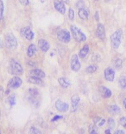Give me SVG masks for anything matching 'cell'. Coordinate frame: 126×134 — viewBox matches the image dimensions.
Listing matches in <instances>:
<instances>
[{"label":"cell","instance_id":"f35d334b","mask_svg":"<svg viewBox=\"0 0 126 134\" xmlns=\"http://www.w3.org/2000/svg\"><path fill=\"white\" fill-rule=\"evenodd\" d=\"M105 121H105L104 119H101L100 121L98 123V127H102V126L105 123Z\"/></svg>","mask_w":126,"mask_h":134},{"label":"cell","instance_id":"60d3db41","mask_svg":"<svg viewBox=\"0 0 126 134\" xmlns=\"http://www.w3.org/2000/svg\"><path fill=\"white\" fill-rule=\"evenodd\" d=\"M28 65H31V66H35V65H36L35 63L31 62V61H29V62H28Z\"/></svg>","mask_w":126,"mask_h":134},{"label":"cell","instance_id":"52a82bcc","mask_svg":"<svg viewBox=\"0 0 126 134\" xmlns=\"http://www.w3.org/2000/svg\"><path fill=\"white\" fill-rule=\"evenodd\" d=\"M20 35L24 39L27 40L29 41H31L35 38V34L31 30L29 27H24L20 29Z\"/></svg>","mask_w":126,"mask_h":134},{"label":"cell","instance_id":"ffe728a7","mask_svg":"<svg viewBox=\"0 0 126 134\" xmlns=\"http://www.w3.org/2000/svg\"><path fill=\"white\" fill-rule=\"evenodd\" d=\"M88 52H89V46H88L87 44L84 45L83 47L81 49V50L79 51V57L82 58V59L85 58L87 55Z\"/></svg>","mask_w":126,"mask_h":134},{"label":"cell","instance_id":"7402d4cb","mask_svg":"<svg viewBox=\"0 0 126 134\" xmlns=\"http://www.w3.org/2000/svg\"><path fill=\"white\" fill-rule=\"evenodd\" d=\"M108 111H109V113H111V114L117 115V114H119V113L120 112V107L116 106V105L109 106L108 107Z\"/></svg>","mask_w":126,"mask_h":134},{"label":"cell","instance_id":"f907efd6","mask_svg":"<svg viewBox=\"0 0 126 134\" xmlns=\"http://www.w3.org/2000/svg\"><path fill=\"white\" fill-rule=\"evenodd\" d=\"M0 133H1V131H0Z\"/></svg>","mask_w":126,"mask_h":134},{"label":"cell","instance_id":"9a60e30c","mask_svg":"<svg viewBox=\"0 0 126 134\" xmlns=\"http://www.w3.org/2000/svg\"><path fill=\"white\" fill-rule=\"evenodd\" d=\"M99 92H100L101 96H102L103 98H109L112 96L111 91L109 90L108 88L105 87V86H100L99 87Z\"/></svg>","mask_w":126,"mask_h":134},{"label":"cell","instance_id":"7bdbcfd3","mask_svg":"<svg viewBox=\"0 0 126 134\" xmlns=\"http://www.w3.org/2000/svg\"><path fill=\"white\" fill-rule=\"evenodd\" d=\"M123 105H124V109L126 110V97H125V98H124V100H123Z\"/></svg>","mask_w":126,"mask_h":134},{"label":"cell","instance_id":"e575fe53","mask_svg":"<svg viewBox=\"0 0 126 134\" xmlns=\"http://www.w3.org/2000/svg\"><path fill=\"white\" fill-rule=\"evenodd\" d=\"M68 17L71 20H73L74 19V10L72 8H69V14H68Z\"/></svg>","mask_w":126,"mask_h":134},{"label":"cell","instance_id":"277c9868","mask_svg":"<svg viewBox=\"0 0 126 134\" xmlns=\"http://www.w3.org/2000/svg\"><path fill=\"white\" fill-rule=\"evenodd\" d=\"M70 29L71 34H72V37L74 38L75 40H77V42H82L87 40L86 35L77 27H76L75 25H71Z\"/></svg>","mask_w":126,"mask_h":134},{"label":"cell","instance_id":"6da1fadb","mask_svg":"<svg viewBox=\"0 0 126 134\" xmlns=\"http://www.w3.org/2000/svg\"><path fill=\"white\" fill-rule=\"evenodd\" d=\"M8 72L11 75H19L23 74V67L21 64L17 61L14 59H11L8 63Z\"/></svg>","mask_w":126,"mask_h":134},{"label":"cell","instance_id":"bcb514c9","mask_svg":"<svg viewBox=\"0 0 126 134\" xmlns=\"http://www.w3.org/2000/svg\"><path fill=\"white\" fill-rule=\"evenodd\" d=\"M9 89H8V90H7L6 91H5V95H8V93H9Z\"/></svg>","mask_w":126,"mask_h":134},{"label":"cell","instance_id":"44dd1931","mask_svg":"<svg viewBox=\"0 0 126 134\" xmlns=\"http://www.w3.org/2000/svg\"><path fill=\"white\" fill-rule=\"evenodd\" d=\"M28 81H29V83L35 84V85H41V84H42L41 78L36 77V76H33V75H31V76L28 79Z\"/></svg>","mask_w":126,"mask_h":134},{"label":"cell","instance_id":"f546056e","mask_svg":"<svg viewBox=\"0 0 126 134\" xmlns=\"http://www.w3.org/2000/svg\"><path fill=\"white\" fill-rule=\"evenodd\" d=\"M108 128L113 129L115 127V121L113 118H108Z\"/></svg>","mask_w":126,"mask_h":134},{"label":"cell","instance_id":"7c38bea8","mask_svg":"<svg viewBox=\"0 0 126 134\" xmlns=\"http://www.w3.org/2000/svg\"><path fill=\"white\" fill-rule=\"evenodd\" d=\"M38 47L40 48V49L42 52H47L48 49H50V44L48 43V41L45 39H40L38 40Z\"/></svg>","mask_w":126,"mask_h":134},{"label":"cell","instance_id":"7dc6e473","mask_svg":"<svg viewBox=\"0 0 126 134\" xmlns=\"http://www.w3.org/2000/svg\"><path fill=\"white\" fill-rule=\"evenodd\" d=\"M61 1H62V2H64V3H69L68 0H61Z\"/></svg>","mask_w":126,"mask_h":134},{"label":"cell","instance_id":"ac0fdd59","mask_svg":"<svg viewBox=\"0 0 126 134\" xmlns=\"http://www.w3.org/2000/svg\"><path fill=\"white\" fill-rule=\"evenodd\" d=\"M58 82L60 84V86L62 88H67L71 86V82L68 79H66L65 77H61L58 79Z\"/></svg>","mask_w":126,"mask_h":134},{"label":"cell","instance_id":"74e56055","mask_svg":"<svg viewBox=\"0 0 126 134\" xmlns=\"http://www.w3.org/2000/svg\"><path fill=\"white\" fill-rule=\"evenodd\" d=\"M4 95H5V91H3V87L0 86V99H2Z\"/></svg>","mask_w":126,"mask_h":134},{"label":"cell","instance_id":"cb8c5ba5","mask_svg":"<svg viewBox=\"0 0 126 134\" xmlns=\"http://www.w3.org/2000/svg\"><path fill=\"white\" fill-rule=\"evenodd\" d=\"M119 85L120 86L121 89H126V77L124 76H121L119 80Z\"/></svg>","mask_w":126,"mask_h":134},{"label":"cell","instance_id":"30bf717a","mask_svg":"<svg viewBox=\"0 0 126 134\" xmlns=\"http://www.w3.org/2000/svg\"><path fill=\"white\" fill-rule=\"evenodd\" d=\"M54 7L56 10L60 13L61 14H64L66 13L65 3L61 0H54Z\"/></svg>","mask_w":126,"mask_h":134},{"label":"cell","instance_id":"4316f807","mask_svg":"<svg viewBox=\"0 0 126 134\" xmlns=\"http://www.w3.org/2000/svg\"><path fill=\"white\" fill-rule=\"evenodd\" d=\"M29 102H30L34 107H35V108H37L38 107H39V102L38 100H36L35 98L33 97V96H29Z\"/></svg>","mask_w":126,"mask_h":134},{"label":"cell","instance_id":"83f0119b","mask_svg":"<svg viewBox=\"0 0 126 134\" xmlns=\"http://www.w3.org/2000/svg\"><path fill=\"white\" fill-rule=\"evenodd\" d=\"M3 12H4V4L3 0H0V21L3 19Z\"/></svg>","mask_w":126,"mask_h":134},{"label":"cell","instance_id":"4dcf8cb0","mask_svg":"<svg viewBox=\"0 0 126 134\" xmlns=\"http://www.w3.org/2000/svg\"><path fill=\"white\" fill-rule=\"evenodd\" d=\"M29 133H32V134H40V133H41V132H40V130H39V129H37L36 127H31L30 129L29 130Z\"/></svg>","mask_w":126,"mask_h":134},{"label":"cell","instance_id":"f1b7e54d","mask_svg":"<svg viewBox=\"0 0 126 134\" xmlns=\"http://www.w3.org/2000/svg\"><path fill=\"white\" fill-rule=\"evenodd\" d=\"M92 61H93V62H99L101 61V57L98 54H92Z\"/></svg>","mask_w":126,"mask_h":134},{"label":"cell","instance_id":"4fadbf2b","mask_svg":"<svg viewBox=\"0 0 126 134\" xmlns=\"http://www.w3.org/2000/svg\"><path fill=\"white\" fill-rule=\"evenodd\" d=\"M79 102H80V97H79L77 95H74L73 96H71V112L77 111Z\"/></svg>","mask_w":126,"mask_h":134},{"label":"cell","instance_id":"9c48e42d","mask_svg":"<svg viewBox=\"0 0 126 134\" xmlns=\"http://www.w3.org/2000/svg\"><path fill=\"white\" fill-rule=\"evenodd\" d=\"M55 107H56L57 111L61 112H66L69 109V105L66 102H62L61 100H57L55 103Z\"/></svg>","mask_w":126,"mask_h":134},{"label":"cell","instance_id":"5b68a950","mask_svg":"<svg viewBox=\"0 0 126 134\" xmlns=\"http://www.w3.org/2000/svg\"><path fill=\"white\" fill-rule=\"evenodd\" d=\"M22 85V80L19 76H14L9 80V81L8 82L7 87L9 90H15L19 88Z\"/></svg>","mask_w":126,"mask_h":134},{"label":"cell","instance_id":"1f68e13d","mask_svg":"<svg viewBox=\"0 0 126 134\" xmlns=\"http://www.w3.org/2000/svg\"><path fill=\"white\" fill-rule=\"evenodd\" d=\"M29 94L30 96H33V97H35V96L39 94V92L36 89H29Z\"/></svg>","mask_w":126,"mask_h":134},{"label":"cell","instance_id":"3957f363","mask_svg":"<svg viewBox=\"0 0 126 134\" xmlns=\"http://www.w3.org/2000/svg\"><path fill=\"white\" fill-rule=\"evenodd\" d=\"M4 40H5V44H6L8 49H15L17 48L18 42H17V39L15 38V36L13 35L12 33H8L5 35Z\"/></svg>","mask_w":126,"mask_h":134},{"label":"cell","instance_id":"7a4b0ae2","mask_svg":"<svg viewBox=\"0 0 126 134\" xmlns=\"http://www.w3.org/2000/svg\"><path fill=\"white\" fill-rule=\"evenodd\" d=\"M121 39H122V29H118L110 36L111 45L114 49H117L119 47V45L121 44Z\"/></svg>","mask_w":126,"mask_h":134},{"label":"cell","instance_id":"ba28073f","mask_svg":"<svg viewBox=\"0 0 126 134\" xmlns=\"http://www.w3.org/2000/svg\"><path fill=\"white\" fill-rule=\"evenodd\" d=\"M71 69L76 72L81 69V64H80L78 56L77 54H73L71 58Z\"/></svg>","mask_w":126,"mask_h":134},{"label":"cell","instance_id":"603a6c76","mask_svg":"<svg viewBox=\"0 0 126 134\" xmlns=\"http://www.w3.org/2000/svg\"><path fill=\"white\" fill-rule=\"evenodd\" d=\"M7 102L9 104L10 107H14V105L16 104V96L15 95H11L8 96V98L7 99Z\"/></svg>","mask_w":126,"mask_h":134},{"label":"cell","instance_id":"d4e9b609","mask_svg":"<svg viewBox=\"0 0 126 134\" xmlns=\"http://www.w3.org/2000/svg\"><path fill=\"white\" fill-rule=\"evenodd\" d=\"M97 65H89V66H87V68H86V72L87 73H88V74H92V73H94L95 71L97 70Z\"/></svg>","mask_w":126,"mask_h":134},{"label":"cell","instance_id":"681fc988","mask_svg":"<svg viewBox=\"0 0 126 134\" xmlns=\"http://www.w3.org/2000/svg\"><path fill=\"white\" fill-rule=\"evenodd\" d=\"M95 1H99V0H95Z\"/></svg>","mask_w":126,"mask_h":134},{"label":"cell","instance_id":"8fae6325","mask_svg":"<svg viewBox=\"0 0 126 134\" xmlns=\"http://www.w3.org/2000/svg\"><path fill=\"white\" fill-rule=\"evenodd\" d=\"M115 76V72L114 70L111 67H108V68L105 69L104 70V77L108 81H113L114 80Z\"/></svg>","mask_w":126,"mask_h":134},{"label":"cell","instance_id":"5bb4252c","mask_svg":"<svg viewBox=\"0 0 126 134\" xmlns=\"http://www.w3.org/2000/svg\"><path fill=\"white\" fill-rule=\"evenodd\" d=\"M96 35L98 39L102 40H103L105 39V28L103 26V24H99L98 26H97Z\"/></svg>","mask_w":126,"mask_h":134},{"label":"cell","instance_id":"e0dca14e","mask_svg":"<svg viewBox=\"0 0 126 134\" xmlns=\"http://www.w3.org/2000/svg\"><path fill=\"white\" fill-rule=\"evenodd\" d=\"M78 16L79 18L82 19V20H86L88 18V12L86 8H80L79 10H78Z\"/></svg>","mask_w":126,"mask_h":134},{"label":"cell","instance_id":"8d00e7d4","mask_svg":"<svg viewBox=\"0 0 126 134\" xmlns=\"http://www.w3.org/2000/svg\"><path fill=\"white\" fill-rule=\"evenodd\" d=\"M19 1L23 6H27L29 3V0H19Z\"/></svg>","mask_w":126,"mask_h":134},{"label":"cell","instance_id":"f6af8a7d","mask_svg":"<svg viewBox=\"0 0 126 134\" xmlns=\"http://www.w3.org/2000/svg\"><path fill=\"white\" fill-rule=\"evenodd\" d=\"M105 133H111V130L110 128H108L107 130H105Z\"/></svg>","mask_w":126,"mask_h":134},{"label":"cell","instance_id":"c3c4849f","mask_svg":"<svg viewBox=\"0 0 126 134\" xmlns=\"http://www.w3.org/2000/svg\"><path fill=\"white\" fill-rule=\"evenodd\" d=\"M2 47V44H1V41H0V48Z\"/></svg>","mask_w":126,"mask_h":134},{"label":"cell","instance_id":"836d02e7","mask_svg":"<svg viewBox=\"0 0 126 134\" xmlns=\"http://www.w3.org/2000/svg\"><path fill=\"white\" fill-rule=\"evenodd\" d=\"M119 123L121 126H123L124 128H126V117H121L119 119Z\"/></svg>","mask_w":126,"mask_h":134},{"label":"cell","instance_id":"d6986e66","mask_svg":"<svg viewBox=\"0 0 126 134\" xmlns=\"http://www.w3.org/2000/svg\"><path fill=\"white\" fill-rule=\"evenodd\" d=\"M37 51V47H36V45L35 44H29V47L27 49V55L29 57H32L35 55V54L36 53Z\"/></svg>","mask_w":126,"mask_h":134},{"label":"cell","instance_id":"b9f144b4","mask_svg":"<svg viewBox=\"0 0 126 134\" xmlns=\"http://www.w3.org/2000/svg\"><path fill=\"white\" fill-rule=\"evenodd\" d=\"M119 133L124 134V131H122V130H117V131L115 132V134H119Z\"/></svg>","mask_w":126,"mask_h":134},{"label":"cell","instance_id":"d590c367","mask_svg":"<svg viewBox=\"0 0 126 134\" xmlns=\"http://www.w3.org/2000/svg\"><path fill=\"white\" fill-rule=\"evenodd\" d=\"M62 118H63V116H62L56 115V116H55L53 117V118H51V120H50V121H51L52 122H54V121H56L57 120H59V119H62Z\"/></svg>","mask_w":126,"mask_h":134},{"label":"cell","instance_id":"ee69618b","mask_svg":"<svg viewBox=\"0 0 126 134\" xmlns=\"http://www.w3.org/2000/svg\"><path fill=\"white\" fill-rule=\"evenodd\" d=\"M95 17H96V20H97V21H98V20H99V19H98V12H96Z\"/></svg>","mask_w":126,"mask_h":134},{"label":"cell","instance_id":"8992f818","mask_svg":"<svg viewBox=\"0 0 126 134\" xmlns=\"http://www.w3.org/2000/svg\"><path fill=\"white\" fill-rule=\"evenodd\" d=\"M57 39L59 41L61 42V43H64V44L68 43L71 40L70 33L67 31L66 29H61V30L57 33Z\"/></svg>","mask_w":126,"mask_h":134},{"label":"cell","instance_id":"2e32d148","mask_svg":"<svg viewBox=\"0 0 126 134\" xmlns=\"http://www.w3.org/2000/svg\"><path fill=\"white\" fill-rule=\"evenodd\" d=\"M29 75H33V76L40 77V78H44L45 76V74L43 70H41L40 69H34L29 71Z\"/></svg>","mask_w":126,"mask_h":134},{"label":"cell","instance_id":"ab89813d","mask_svg":"<svg viewBox=\"0 0 126 134\" xmlns=\"http://www.w3.org/2000/svg\"><path fill=\"white\" fill-rule=\"evenodd\" d=\"M100 120H101L100 117H97V118L94 119V123H98L100 121Z\"/></svg>","mask_w":126,"mask_h":134},{"label":"cell","instance_id":"484cf974","mask_svg":"<svg viewBox=\"0 0 126 134\" xmlns=\"http://www.w3.org/2000/svg\"><path fill=\"white\" fill-rule=\"evenodd\" d=\"M122 65H123V61L121 59H117L114 61V67L116 70H120L122 68Z\"/></svg>","mask_w":126,"mask_h":134},{"label":"cell","instance_id":"d6a6232c","mask_svg":"<svg viewBox=\"0 0 126 134\" xmlns=\"http://www.w3.org/2000/svg\"><path fill=\"white\" fill-rule=\"evenodd\" d=\"M89 133H98V127L95 125H91L89 127Z\"/></svg>","mask_w":126,"mask_h":134}]
</instances>
